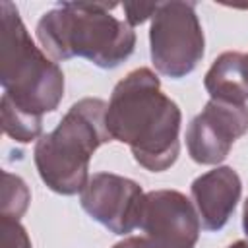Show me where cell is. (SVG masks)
<instances>
[{"label":"cell","instance_id":"1","mask_svg":"<svg viewBox=\"0 0 248 248\" xmlns=\"http://www.w3.org/2000/svg\"><path fill=\"white\" fill-rule=\"evenodd\" d=\"M105 124L110 138L126 143L145 170L163 172L176 163L182 112L163 93L151 68H136L114 85Z\"/></svg>","mask_w":248,"mask_h":248},{"label":"cell","instance_id":"2","mask_svg":"<svg viewBox=\"0 0 248 248\" xmlns=\"http://www.w3.org/2000/svg\"><path fill=\"white\" fill-rule=\"evenodd\" d=\"M112 2H60L45 12L37 23V39L56 60L85 58L103 70L118 68L136 48V31L110 10Z\"/></svg>","mask_w":248,"mask_h":248},{"label":"cell","instance_id":"3","mask_svg":"<svg viewBox=\"0 0 248 248\" xmlns=\"http://www.w3.org/2000/svg\"><path fill=\"white\" fill-rule=\"evenodd\" d=\"M103 99L85 97L74 103L56 128L35 141L33 161L45 186L60 196L81 192L89 180L91 155L112 141L105 116Z\"/></svg>","mask_w":248,"mask_h":248},{"label":"cell","instance_id":"4","mask_svg":"<svg viewBox=\"0 0 248 248\" xmlns=\"http://www.w3.org/2000/svg\"><path fill=\"white\" fill-rule=\"evenodd\" d=\"M0 83L2 97L17 110L43 118L64 97V74L31 39L17 8L0 2Z\"/></svg>","mask_w":248,"mask_h":248},{"label":"cell","instance_id":"5","mask_svg":"<svg viewBox=\"0 0 248 248\" xmlns=\"http://www.w3.org/2000/svg\"><path fill=\"white\" fill-rule=\"evenodd\" d=\"M149 52L155 70L170 79L186 78L205 52V37L194 2H161L151 17Z\"/></svg>","mask_w":248,"mask_h":248},{"label":"cell","instance_id":"6","mask_svg":"<svg viewBox=\"0 0 248 248\" xmlns=\"http://www.w3.org/2000/svg\"><path fill=\"white\" fill-rule=\"evenodd\" d=\"M140 234L147 248H194L202 223L194 203L178 190H151L143 196Z\"/></svg>","mask_w":248,"mask_h":248},{"label":"cell","instance_id":"7","mask_svg":"<svg viewBox=\"0 0 248 248\" xmlns=\"http://www.w3.org/2000/svg\"><path fill=\"white\" fill-rule=\"evenodd\" d=\"M141 186L114 172H93L79 192L83 211L114 234H130L140 227L143 205Z\"/></svg>","mask_w":248,"mask_h":248},{"label":"cell","instance_id":"8","mask_svg":"<svg viewBox=\"0 0 248 248\" xmlns=\"http://www.w3.org/2000/svg\"><path fill=\"white\" fill-rule=\"evenodd\" d=\"M248 132V105L209 99L186 128V147L198 165L223 163L232 143Z\"/></svg>","mask_w":248,"mask_h":248},{"label":"cell","instance_id":"9","mask_svg":"<svg viewBox=\"0 0 248 248\" xmlns=\"http://www.w3.org/2000/svg\"><path fill=\"white\" fill-rule=\"evenodd\" d=\"M194 207L200 215L202 229L221 231L236 209L242 196V182L232 167H215L190 184Z\"/></svg>","mask_w":248,"mask_h":248},{"label":"cell","instance_id":"10","mask_svg":"<svg viewBox=\"0 0 248 248\" xmlns=\"http://www.w3.org/2000/svg\"><path fill=\"white\" fill-rule=\"evenodd\" d=\"M203 87L209 93V99L246 105L248 101V72H246V54L227 50L219 54L211 68L205 72Z\"/></svg>","mask_w":248,"mask_h":248},{"label":"cell","instance_id":"11","mask_svg":"<svg viewBox=\"0 0 248 248\" xmlns=\"http://www.w3.org/2000/svg\"><path fill=\"white\" fill-rule=\"evenodd\" d=\"M0 114H2V128L4 134L19 143L37 141L43 136V118L25 114L17 110L8 99H0Z\"/></svg>","mask_w":248,"mask_h":248},{"label":"cell","instance_id":"12","mask_svg":"<svg viewBox=\"0 0 248 248\" xmlns=\"http://www.w3.org/2000/svg\"><path fill=\"white\" fill-rule=\"evenodd\" d=\"M31 202V192L25 180L8 170L2 172V196H0V215L10 219H21Z\"/></svg>","mask_w":248,"mask_h":248},{"label":"cell","instance_id":"13","mask_svg":"<svg viewBox=\"0 0 248 248\" xmlns=\"http://www.w3.org/2000/svg\"><path fill=\"white\" fill-rule=\"evenodd\" d=\"M0 229H2V248H33L25 227L17 219L0 217Z\"/></svg>","mask_w":248,"mask_h":248},{"label":"cell","instance_id":"14","mask_svg":"<svg viewBox=\"0 0 248 248\" xmlns=\"http://www.w3.org/2000/svg\"><path fill=\"white\" fill-rule=\"evenodd\" d=\"M157 6H159L157 2H155V4H143V2H124V4H122L124 14H126L124 21H126L128 25H132V27L141 25L143 21H147L149 17H153V14H155Z\"/></svg>","mask_w":248,"mask_h":248},{"label":"cell","instance_id":"15","mask_svg":"<svg viewBox=\"0 0 248 248\" xmlns=\"http://www.w3.org/2000/svg\"><path fill=\"white\" fill-rule=\"evenodd\" d=\"M112 248H147L141 236H128L120 242H116Z\"/></svg>","mask_w":248,"mask_h":248},{"label":"cell","instance_id":"16","mask_svg":"<svg viewBox=\"0 0 248 248\" xmlns=\"http://www.w3.org/2000/svg\"><path fill=\"white\" fill-rule=\"evenodd\" d=\"M242 229H244V234L248 238V198H246L244 207H242Z\"/></svg>","mask_w":248,"mask_h":248},{"label":"cell","instance_id":"17","mask_svg":"<svg viewBox=\"0 0 248 248\" xmlns=\"http://www.w3.org/2000/svg\"><path fill=\"white\" fill-rule=\"evenodd\" d=\"M227 248H248V240H236V242L229 244Z\"/></svg>","mask_w":248,"mask_h":248},{"label":"cell","instance_id":"18","mask_svg":"<svg viewBox=\"0 0 248 248\" xmlns=\"http://www.w3.org/2000/svg\"><path fill=\"white\" fill-rule=\"evenodd\" d=\"M246 72H248V54H246Z\"/></svg>","mask_w":248,"mask_h":248}]
</instances>
